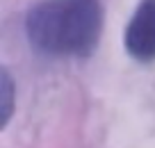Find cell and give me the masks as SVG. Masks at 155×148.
Segmentation results:
<instances>
[{"label": "cell", "mask_w": 155, "mask_h": 148, "mask_svg": "<svg viewBox=\"0 0 155 148\" xmlns=\"http://www.w3.org/2000/svg\"><path fill=\"white\" fill-rule=\"evenodd\" d=\"M103 28L98 0H46L25 18L28 41L53 57H80L96 48Z\"/></svg>", "instance_id": "cell-1"}, {"label": "cell", "mask_w": 155, "mask_h": 148, "mask_svg": "<svg viewBox=\"0 0 155 148\" xmlns=\"http://www.w3.org/2000/svg\"><path fill=\"white\" fill-rule=\"evenodd\" d=\"M123 46L132 59L148 64L155 59V0H139L123 32Z\"/></svg>", "instance_id": "cell-2"}, {"label": "cell", "mask_w": 155, "mask_h": 148, "mask_svg": "<svg viewBox=\"0 0 155 148\" xmlns=\"http://www.w3.org/2000/svg\"><path fill=\"white\" fill-rule=\"evenodd\" d=\"M0 94H2V125H7L12 119V112H14V80H12L7 68H2Z\"/></svg>", "instance_id": "cell-3"}]
</instances>
